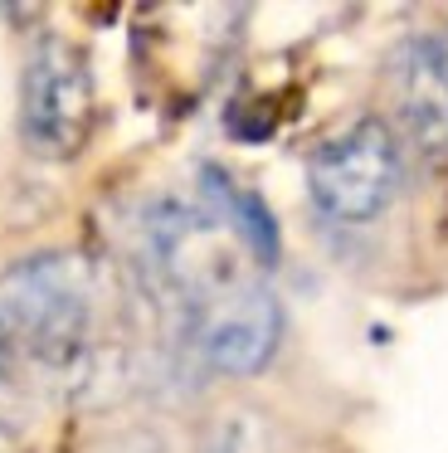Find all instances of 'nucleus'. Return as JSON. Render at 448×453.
Here are the masks:
<instances>
[{
	"instance_id": "nucleus-1",
	"label": "nucleus",
	"mask_w": 448,
	"mask_h": 453,
	"mask_svg": "<svg viewBox=\"0 0 448 453\" xmlns=\"http://www.w3.org/2000/svg\"><path fill=\"white\" fill-rule=\"evenodd\" d=\"M103 273L88 254L44 249L0 273V332L10 351L68 380H97L107 351L97 346Z\"/></svg>"
},
{
	"instance_id": "nucleus-4",
	"label": "nucleus",
	"mask_w": 448,
	"mask_h": 453,
	"mask_svg": "<svg viewBox=\"0 0 448 453\" xmlns=\"http://www.w3.org/2000/svg\"><path fill=\"white\" fill-rule=\"evenodd\" d=\"M390 98L405 137L419 151H448V73L438 35H414L390 59Z\"/></svg>"
},
{
	"instance_id": "nucleus-6",
	"label": "nucleus",
	"mask_w": 448,
	"mask_h": 453,
	"mask_svg": "<svg viewBox=\"0 0 448 453\" xmlns=\"http://www.w3.org/2000/svg\"><path fill=\"white\" fill-rule=\"evenodd\" d=\"M200 453H273L268 424H263L253 410H229L224 419L210 424Z\"/></svg>"
},
{
	"instance_id": "nucleus-5",
	"label": "nucleus",
	"mask_w": 448,
	"mask_h": 453,
	"mask_svg": "<svg viewBox=\"0 0 448 453\" xmlns=\"http://www.w3.org/2000/svg\"><path fill=\"white\" fill-rule=\"evenodd\" d=\"M200 196H205L200 205L210 210V215L220 219L243 249H249L253 264L259 268L278 264V225H273L268 205H263L253 190H243L224 166H210V161H205L200 166Z\"/></svg>"
},
{
	"instance_id": "nucleus-3",
	"label": "nucleus",
	"mask_w": 448,
	"mask_h": 453,
	"mask_svg": "<svg viewBox=\"0 0 448 453\" xmlns=\"http://www.w3.org/2000/svg\"><path fill=\"white\" fill-rule=\"evenodd\" d=\"M405 180V157L390 122L360 118L307 157V196L336 225H370L390 210Z\"/></svg>"
},
{
	"instance_id": "nucleus-7",
	"label": "nucleus",
	"mask_w": 448,
	"mask_h": 453,
	"mask_svg": "<svg viewBox=\"0 0 448 453\" xmlns=\"http://www.w3.org/2000/svg\"><path fill=\"white\" fill-rule=\"evenodd\" d=\"M5 371H10V342H5V332H0V380H5Z\"/></svg>"
},
{
	"instance_id": "nucleus-8",
	"label": "nucleus",
	"mask_w": 448,
	"mask_h": 453,
	"mask_svg": "<svg viewBox=\"0 0 448 453\" xmlns=\"http://www.w3.org/2000/svg\"><path fill=\"white\" fill-rule=\"evenodd\" d=\"M438 54H444V73H448V30L438 35Z\"/></svg>"
},
{
	"instance_id": "nucleus-2",
	"label": "nucleus",
	"mask_w": 448,
	"mask_h": 453,
	"mask_svg": "<svg viewBox=\"0 0 448 453\" xmlns=\"http://www.w3.org/2000/svg\"><path fill=\"white\" fill-rule=\"evenodd\" d=\"M93 64L64 35H39L19 69V142L39 161H73L93 137Z\"/></svg>"
}]
</instances>
